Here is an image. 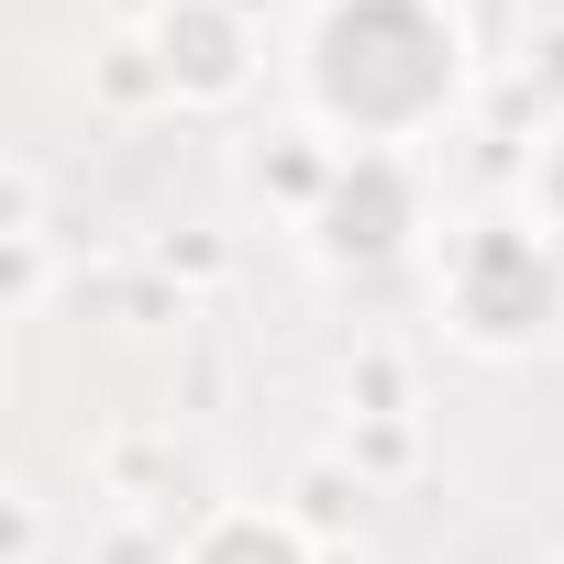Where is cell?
Instances as JSON below:
<instances>
[{"mask_svg": "<svg viewBox=\"0 0 564 564\" xmlns=\"http://www.w3.org/2000/svg\"><path fill=\"white\" fill-rule=\"evenodd\" d=\"M166 67H188V89H232V23L210 12V0L166 12Z\"/></svg>", "mask_w": 564, "mask_h": 564, "instance_id": "277c9868", "label": "cell"}, {"mask_svg": "<svg viewBox=\"0 0 564 564\" xmlns=\"http://www.w3.org/2000/svg\"><path fill=\"white\" fill-rule=\"evenodd\" d=\"M199 564H300V542L276 531V520H221V531L199 542Z\"/></svg>", "mask_w": 564, "mask_h": 564, "instance_id": "5b68a950", "label": "cell"}, {"mask_svg": "<svg viewBox=\"0 0 564 564\" xmlns=\"http://www.w3.org/2000/svg\"><path fill=\"white\" fill-rule=\"evenodd\" d=\"M311 100L344 133H410L454 100V12L432 0H333L311 34Z\"/></svg>", "mask_w": 564, "mask_h": 564, "instance_id": "6da1fadb", "label": "cell"}, {"mask_svg": "<svg viewBox=\"0 0 564 564\" xmlns=\"http://www.w3.org/2000/svg\"><path fill=\"white\" fill-rule=\"evenodd\" d=\"M553 311H564V265H553L542 232H509V221L465 232V254H454V322H465L476 344H520V333H542Z\"/></svg>", "mask_w": 564, "mask_h": 564, "instance_id": "7a4b0ae2", "label": "cell"}, {"mask_svg": "<svg viewBox=\"0 0 564 564\" xmlns=\"http://www.w3.org/2000/svg\"><path fill=\"white\" fill-rule=\"evenodd\" d=\"M399 232H410V177H399L388 155H355L344 188L322 199V254H333V265H388Z\"/></svg>", "mask_w": 564, "mask_h": 564, "instance_id": "3957f363", "label": "cell"}, {"mask_svg": "<svg viewBox=\"0 0 564 564\" xmlns=\"http://www.w3.org/2000/svg\"><path fill=\"white\" fill-rule=\"evenodd\" d=\"M531 199H542V243L564 254V133L542 144V177H531Z\"/></svg>", "mask_w": 564, "mask_h": 564, "instance_id": "8992f818", "label": "cell"}]
</instances>
